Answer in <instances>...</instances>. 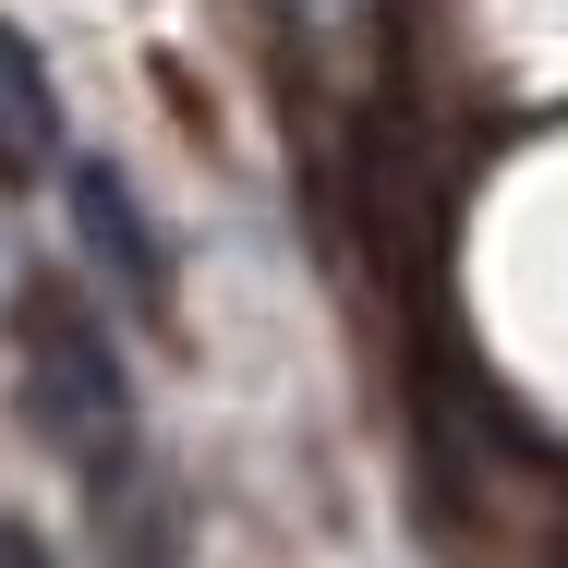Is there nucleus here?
Segmentation results:
<instances>
[{"label":"nucleus","instance_id":"obj_1","mask_svg":"<svg viewBox=\"0 0 568 568\" xmlns=\"http://www.w3.org/2000/svg\"><path fill=\"white\" fill-rule=\"evenodd\" d=\"M12 351H24V399H37V436L61 459H85V471H110L133 448V387H121V351L110 327L61 291V278H37L24 303H12Z\"/></svg>","mask_w":568,"mask_h":568},{"label":"nucleus","instance_id":"obj_2","mask_svg":"<svg viewBox=\"0 0 568 568\" xmlns=\"http://www.w3.org/2000/svg\"><path fill=\"white\" fill-rule=\"evenodd\" d=\"M73 230H85V254L110 266L133 303H158V230H145V206H133V182H121L110 158L73 170Z\"/></svg>","mask_w":568,"mask_h":568},{"label":"nucleus","instance_id":"obj_3","mask_svg":"<svg viewBox=\"0 0 568 568\" xmlns=\"http://www.w3.org/2000/svg\"><path fill=\"white\" fill-rule=\"evenodd\" d=\"M49 158H61V98H49L37 49L0 24V182H37Z\"/></svg>","mask_w":568,"mask_h":568},{"label":"nucleus","instance_id":"obj_4","mask_svg":"<svg viewBox=\"0 0 568 568\" xmlns=\"http://www.w3.org/2000/svg\"><path fill=\"white\" fill-rule=\"evenodd\" d=\"M0 568H61V557H49V545H37L24 520H0Z\"/></svg>","mask_w":568,"mask_h":568}]
</instances>
